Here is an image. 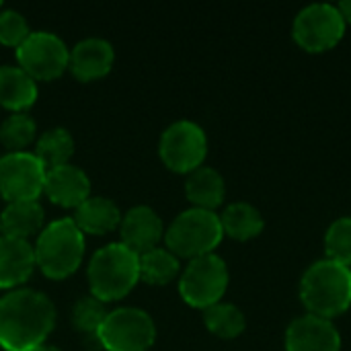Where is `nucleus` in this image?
<instances>
[{"instance_id":"1","label":"nucleus","mask_w":351,"mask_h":351,"mask_svg":"<svg viewBox=\"0 0 351 351\" xmlns=\"http://www.w3.org/2000/svg\"><path fill=\"white\" fill-rule=\"evenodd\" d=\"M56 327L53 302L35 290H12L0 298V348L31 351L45 343Z\"/></svg>"},{"instance_id":"2","label":"nucleus","mask_w":351,"mask_h":351,"mask_svg":"<svg viewBox=\"0 0 351 351\" xmlns=\"http://www.w3.org/2000/svg\"><path fill=\"white\" fill-rule=\"evenodd\" d=\"M300 300L308 315L333 321L351 306V267L331 259L315 261L300 280Z\"/></svg>"},{"instance_id":"3","label":"nucleus","mask_w":351,"mask_h":351,"mask_svg":"<svg viewBox=\"0 0 351 351\" xmlns=\"http://www.w3.org/2000/svg\"><path fill=\"white\" fill-rule=\"evenodd\" d=\"M140 280V255L123 243L99 249L88 263L90 296L101 302L121 300Z\"/></svg>"},{"instance_id":"4","label":"nucleus","mask_w":351,"mask_h":351,"mask_svg":"<svg viewBox=\"0 0 351 351\" xmlns=\"http://www.w3.org/2000/svg\"><path fill=\"white\" fill-rule=\"evenodd\" d=\"M35 263L49 280H64L72 276L84 257V234L70 218L47 224L33 247Z\"/></svg>"},{"instance_id":"5","label":"nucleus","mask_w":351,"mask_h":351,"mask_svg":"<svg viewBox=\"0 0 351 351\" xmlns=\"http://www.w3.org/2000/svg\"><path fill=\"white\" fill-rule=\"evenodd\" d=\"M222 239L224 230L220 224V216L216 212L199 208H189L181 212L165 230L167 249L179 259L189 261L212 255Z\"/></svg>"},{"instance_id":"6","label":"nucleus","mask_w":351,"mask_h":351,"mask_svg":"<svg viewBox=\"0 0 351 351\" xmlns=\"http://www.w3.org/2000/svg\"><path fill=\"white\" fill-rule=\"evenodd\" d=\"M228 267L222 257L216 253L191 259L181 274L179 280V294L181 298L199 311H206L218 302L228 288Z\"/></svg>"},{"instance_id":"7","label":"nucleus","mask_w":351,"mask_h":351,"mask_svg":"<svg viewBox=\"0 0 351 351\" xmlns=\"http://www.w3.org/2000/svg\"><path fill=\"white\" fill-rule=\"evenodd\" d=\"M346 21L337 4L317 2L304 6L292 25V37L308 53H323L333 49L346 35Z\"/></svg>"},{"instance_id":"8","label":"nucleus","mask_w":351,"mask_h":351,"mask_svg":"<svg viewBox=\"0 0 351 351\" xmlns=\"http://www.w3.org/2000/svg\"><path fill=\"white\" fill-rule=\"evenodd\" d=\"M95 337L107 351H148L156 339V327L148 313L128 306L111 311Z\"/></svg>"},{"instance_id":"9","label":"nucleus","mask_w":351,"mask_h":351,"mask_svg":"<svg viewBox=\"0 0 351 351\" xmlns=\"http://www.w3.org/2000/svg\"><path fill=\"white\" fill-rule=\"evenodd\" d=\"M158 154L167 169L189 175L195 169L204 167V160L208 156L206 132L193 121H175L162 132Z\"/></svg>"},{"instance_id":"10","label":"nucleus","mask_w":351,"mask_h":351,"mask_svg":"<svg viewBox=\"0 0 351 351\" xmlns=\"http://www.w3.org/2000/svg\"><path fill=\"white\" fill-rule=\"evenodd\" d=\"M16 62L33 80H53L66 72L70 51L58 35L35 31L16 49Z\"/></svg>"},{"instance_id":"11","label":"nucleus","mask_w":351,"mask_h":351,"mask_svg":"<svg viewBox=\"0 0 351 351\" xmlns=\"http://www.w3.org/2000/svg\"><path fill=\"white\" fill-rule=\"evenodd\" d=\"M45 167L31 152L0 156V195L8 202H37L45 185Z\"/></svg>"},{"instance_id":"12","label":"nucleus","mask_w":351,"mask_h":351,"mask_svg":"<svg viewBox=\"0 0 351 351\" xmlns=\"http://www.w3.org/2000/svg\"><path fill=\"white\" fill-rule=\"evenodd\" d=\"M286 351H341V335L333 321L306 313L286 329Z\"/></svg>"},{"instance_id":"13","label":"nucleus","mask_w":351,"mask_h":351,"mask_svg":"<svg viewBox=\"0 0 351 351\" xmlns=\"http://www.w3.org/2000/svg\"><path fill=\"white\" fill-rule=\"evenodd\" d=\"M121 243L136 255L148 253L158 247L165 237L160 216L148 206H136L121 218Z\"/></svg>"},{"instance_id":"14","label":"nucleus","mask_w":351,"mask_h":351,"mask_svg":"<svg viewBox=\"0 0 351 351\" xmlns=\"http://www.w3.org/2000/svg\"><path fill=\"white\" fill-rule=\"evenodd\" d=\"M43 193L62 208H78L90 197V181L86 173L74 165L49 169L45 173Z\"/></svg>"},{"instance_id":"15","label":"nucleus","mask_w":351,"mask_h":351,"mask_svg":"<svg viewBox=\"0 0 351 351\" xmlns=\"http://www.w3.org/2000/svg\"><path fill=\"white\" fill-rule=\"evenodd\" d=\"M113 60H115V51L109 41L99 37H88L74 45V49L70 51L68 68L78 80L88 82L109 74V70L113 68Z\"/></svg>"},{"instance_id":"16","label":"nucleus","mask_w":351,"mask_h":351,"mask_svg":"<svg viewBox=\"0 0 351 351\" xmlns=\"http://www.w3.org/2000/svg\"><path fill=\"white\" fill-rule=\"evenodd\" d=\"M35 251L29 241L0 234V288L10 290L25 284L35 269Z\"/></svg>"},{"instance_id":"17","label":"nucleus","mask_w":351,"mask_h":351,"mask_svg":"<svg viewBox=\"0 0 351 351\" xmlns=\"http://www.w3.org/2000/svg\"><path fill=\"white\" fill-rule=\"evenodd\" d=\"M37 101V82L19 66H0V105L25 113Z\"/></svg>"},{"instance_id":"18","label":"nucleus","mask_w":351,"mask_h":351,"mask_svg":"<svg viewBox=\"0 0 351 351\" xmlns=\"http://www.w3.org/2000/svg\"><path fill=\"white\" fill-rule=\"evenodd\" d=\"M185 195L193 204V208L214 212L218 206H222L226 195L224 177L212 167H199L189 173L185 181Z\"/></svg>"},{"instance_id":"19","label":"nucleus","mask_w":351,"mask_h":351,"mask_svg":"<svg viewBox=\"0 0 351 351\" xmlns=\"http://www.w3.org/2000/svg\"><path fill=\"white\" fill-rule=\"evenodd\" d=\"M43 208L39 202H14L0 214V232L4 237L29 241L43 230Z\"/></svg>"},{"instance_id":"20","label":"nucleus","mask_w":351,"mask_h":351,"mask_svg":"<svg viewBox=\"0 0 351 351\" xmlns=\"http://www.w3.org/2000/svg\"><path fill=\"white\" fill-rule=\"evenodd\" d=\"M72 220L80 228L82 234L84 232L107 234L121 224V214H119V208L115 206V202H111L109 197L95 195L76 208V214Z\"/></svg>"},{"instance_id":"21","label":"nucleus","mask_w":351,"mask_h":351,"mask_svg":"<svg viewBox=\"0 0 351 351\" xmlns=\"http://www.w3.org/2000/svg\"><path fill=\"white\" fill-rule=\"evenodd\" d=\"M218 216H220L224 234L234 241H241V243L259 237L265 226L261 212L247 202H234V204L226 206L224 212Z\"/></svg>"},{"instance_id":"22","label":"nucleus","mask_w":351,"mask_h":351,"mask_svg":"<svg viewBox=\"0 0 351 351\" xmlns=\"http://www.w3.org/2000/svg\"><path fill=\"white\" fill-rule=\"evenodd\" d=\"M181 271L179 257L173 255L169 249L156 247L148 253L140 255V280L152 286H165L177 280Z\"/></svg>"},{"instance_id":"23","label":"nucleus","mask_w":351,"mask_h":351,"mask_svg":"<svg viewBox=\"0 0 351 351\" xmlns=\"http://www.w3.org/2000/svg\"><path fill=\"white\" fill-rule=\"evenodd\" d=\"M72 154H74V140L70 132L64 128L47 130L37 140V146H35V156L45 167V171L68 165Z\"/></svg>"},{"instance_id":"24","label":"nucleus","mask_w":351,"mask_h":351,"mask_svg":"<svg viewBox=\"0 0 351 351\" xmlns=\"http://www.w3.org/2000/svg\"><path fill=\"white\" fill-rule=\"evenodd\" d=\"M204 323H206V329L220 339H237L239 335H243L247 327L243 311L228 302H218L206 308Z\"/></svg>"},{"instance_id":"25","label":"nucleus","mask_w":351,"mask_h":351,"mask_svg":"<svg viewBox=\"0 0 351 351\" xmlns=\"http://www.w3.org/2000/svg\"><path fill=\"white\" fill-rule=\"evenodd\" d=\"M37 125L27 113H12L0 125V142L10 152H25V148L35 140Z\"/></svg>"},{"instance_id":"26","label":"nucleus","mask_w":351,"mask_h":351,"mask_svg":"<svg viewBox=\"0 0 351 351\" xmlns=\"http://www.w3.org/2000/svg\"><path fill=\"white\" fill-rule=\"evenodd\" d=\"M327 259L351 267V216L335 220L325 234Z\"/></svg>"},{"instance_id":"27","label":"nucleus","mask_w":351,"mask_h":351,"mask_svg":"<svg viewBox=\"0 0 351 351\" xmlns=\"http://www.w3.org/2000/svg\"><path fill=\"white\" fill-rule=\"evenodd\" d=\"M107 308L105 302L97 300L95 296L80 298L74 308H72V325L80 333H97L107 319Z\"/></svg>"},{"instance_id":"28","label":"nucleus","mask_w":351,"mask_h":351,"mask_svg":"<svg viewBox=\"0 0 351 351\" xmlns=\"http://www.w3.org/2000/svg\"><path fill=\"white\" fill-rule=\"evenodd\" d=\"M31 35L27 19L16 10H0V43L8 47H21Z\"/></svg>"},{"instance_id":"29","label":"nucleus","mask_w":351,"mask_h":351,"mask_svg":"<svg viewBox=\"0 0 351 351\" xmlns=\"http://www.w3.org/2000/svg\"><path fill=\"white\" fill-rule=\"evenodd\" d=\"M337 8H339V12H341V16H343L346 25H351V0L339 2V4H337Z\"/></svg>"},{"instance_id":"30","label":"nucleus","mask_w":351,"mask_h":351,"mask_svg":"<svg viewBox=\"0 0 351 351\" xmlns=\"http://www.w3.org/2000/svg\"><path fill=\"white\" fill-rule=\"evenodd\" d=\"M31 351H60L58 348H53V346H47V343H43V346H39V348H35V350Z\"/></svg>"},{"instance_id":"31","label":"nucleus","mask_w":351,"mask_h":351,"mask_svg":"<svg viewBox=\"0 0 351 351\" xmlns=\"http://www.w3.org/2000/svg\"><path fill=\"white\" fill-rule=\"evenodd\" d=\"M0 10H2V6H0Z\"/></svg>"}]
</instances>
